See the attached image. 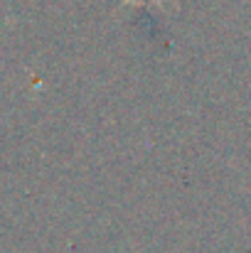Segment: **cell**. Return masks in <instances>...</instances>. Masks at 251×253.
<instances>
[{
    "label": "cell",
    "instance_id": "1",
    "mask_svg": "<svg viewBox=\"0 0 251 253\" xmlns=\"http://www.w3.org/2000/svg\"><path fill=\"white\" fill-rule=\"evenodd\" d=\"M123 2H141V0H123ZM151 2H160V0H151Z\"/></svg>",
    "mask_w": 251,
    "mask_h": 253
}]
</instances>
